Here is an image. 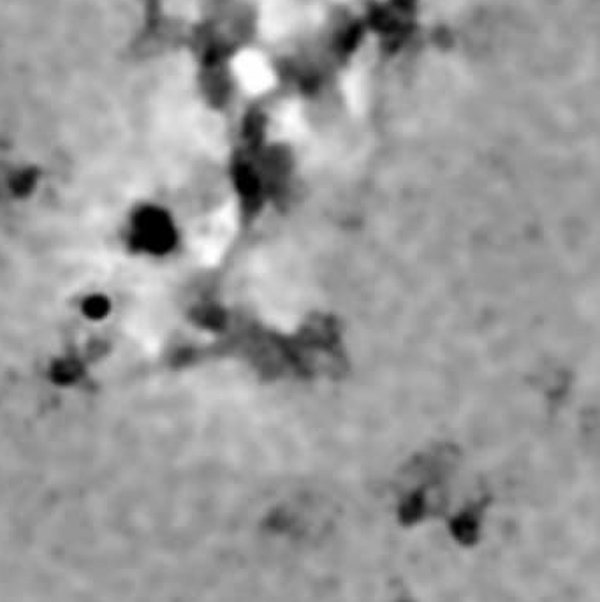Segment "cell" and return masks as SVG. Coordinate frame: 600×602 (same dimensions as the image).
Returning <instances> with one entry per match:
<instances>
[{"label":"cell","mask_w":600,"mask_h":602,"mask_svg":"<svg viewBox=\"0 0 600 602\" xmlns=\"http://www.w3.org/2000/svg\"><path fill=\"white\" fill-rule=\"evenodd\" d=\"M291 23H293V9L289 0H264L261 9V29L264 36H284Z\"/></svg>","instance_id":"7a4b0ae2"},{"label":"cell","mask_w":600,"mask_h":602,"mask_svg":"<svg viewBox=\"0 0 600 602\" xmlns=\"http://www.w3.org/2000/svg\"><path fill=\"white\" fill-rule=\"evenodd\" d=\"M236 80L249 94H263L275 83V74L261 53L242 52L233 60Z\"/></svg>","instance_id":"6da1fadb"},{"label":"cell","mask_w":600,"mask_h":602,"mask_svg":"<svg viewBox=\"0 0 600 602\" xmlns=\"http://www.w3.org/2000/svg\"><path fill=\"white\" fill-rule=\"evenodd\" d=\"M277 133L282 138H294V136H300L303 131V120H301V113L296 106L289 104L284 110L280 111L279 117H277Z\"/></svg>","instance_id":"3957f363"}]
</instances>
